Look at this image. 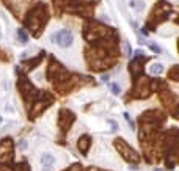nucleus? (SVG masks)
<instances>
[{
  "label": "nucleus",
  "mask_w": 179,
  "mask_h": 171,
  "mask_svg": "<svg viewBox=\"0 0 179 171\" xmlns=\"http://www.w3.org/2000/svg\"><path fill=\"white\" fill-rule=\"evenodd\" d=\"M116 141H118V143H116V146H118L120 152H123V156H124L127 160H132V162L138 160V156L131 149V148H127V146H126V143H123V140H116Z\"/></svg>",
  "instance_id": "nucleus-3"
},
{
  "label": "nucleus",
  "mask_w": 179,
  "mask_h": 171,
  "mask_svg": "<svg viewBox=\"0 0 179 171\" xmlns=\"http://www.w3.org/2000/svg\"><path fill=\"white\" fill-rule=\"evenodd\" d=\"M149 72L153 74V75H159L164 72V64L162 63H153L149 66Z\"/></svg>",
  "instance_id": "nucleus-4"
},
{
  "label": "nucleus",
  "mask_w": 179,
  "mask_h": 171,
  "mask_svg": "<svg viewBox=\"0 0 179 171\" xmlns=\"http://www.w3.org/2000/svg\"><path fill=\"white\" fill-rule=\"evenodd\" d=\"M110 88H112V93H113V94H120V93H121L120 85H116V83H112V85H110Z\"/></svg>",
  "instance_id": "nucleus-7"
},
{
  "label": "nucleus",
  "mask_w": 179,
  "mask_h": 171,
  "mask_svg": "<svg viewBox=\"0 0 179 171\" xmlns=\"http://www.w3.org/2000/svg\"><path fill=\"white\" fill-rule=\"evenodd\" d=\"M124 49H126V53L131 57V55H132V47H131L129 42H124Z\"/></svg>",
  "instance_id": "nucleus-9"
},
{
  "label": "nucleus",
  "mask_w": 179,
  "mask_h": 171,
  "mask_svg": "<svg viewBox=\"0 0 179 171\" xmlns=\"http://www.w3.org/2000/svg\"><path fill=\"white\" fill-rule=\"evenodd\" d=\"M88 140H90L88 137H82V140H80V145H79V146H80V149H82L83 152H85L87 148H88Z\"/></svg>",
  "instance_id": "nucleus-6"
},
{
  "label": "nucleus",
  "mask_w": 179,
  "mask_h": 171,
  "mask_svg": "<svg viewBox=\"0 0 179 171\" xmlns=\"http://www.w3.org/2000/svg\"><path fill=\"white\" fill-rule=\"evenodd\" d=\"M18 36H19V39H21V42H29V36L24 33V30L22 28H19L18 30Z\"/></svg>",
  "instance_id": "nucleus-5"
},
{
  "label": "nucleus",
  "mask_w": 179,
  "mask_h": 171,
  "mask_svg": "<svg viewBox=\"0 0 179 171\" xmlns=\"http://www.w3.org/2000/svg\"><path fill=\"white\" fill-rule=\"evenodd\" d=\"M0 123H2V118H0Z\"/></svg>",
  "instance_id": "nucleus-13"
},
{
  "label": "nucleus",
  "mask_w": 179,
  "mask_h": 171,
  "mask_svg": "<svg viewBox=\"0 0 179 171\" xmlns=\"http://www.w3.org/2000/svg\"><path fill=\"white\" fill-rule=\"evenodd\" d=\"M40 163H41V171H52L54 165L57 163V157L50 152H43L40 156Z\"/></svg>",
  "instance_id": "nucleus-2"
},
{
  "label": "nucleus",
  "mask_w": 179,
  "mask_h": 171,
  "mask_svg": "<svg viewBox=\"0 0 179 171\" xmlns=\"http://www.w3.org/2000/svg\"><path fill=\"white\" fill-rule=\"evenodd\" d=\"M124 118H126V121L131 124V129H135V126H134V121L131 119V116H129V113H124Z\"/></svg>",
  "instance_id": "nucleus-8"
},
{
  "label": "nucleus",
  "mask_w": 179,
  "mask_h": 171,
  "mask_svg": "<svg viewBox=\"0 0 179 171\" xmlns=\"http://www.w3.org/2000/svg\"><path fill=\"white\" fill-rule=\"evenodd\" d=\"M149 49H151L153 52H156V53H160V49H159V46H156V44H151Z\"/></svg>",
  "instance_id": "nucleus-10"
},
{
  "label": "nucleus",
  "mask_w": 179,
  "mask_h": 171,
  "mask_svg": "<svg viewBox=\"0 0 179 171\" xmlns=\"http://www.w3.org/2000/svg\"><path fill=\"white\" fill-rule=\"evenodd\" d=\"M0 38H2V33H0Z\"/></svg>",
  "instance_id": "nucleus-14"
},
{
  "label": "nucleus",
  "mask_w": 179,
  "mask_h": 171,
  "mask_svg": "<svg viewBox=\"0 0 179 171\" xmlns=\"http://www.w3.org/2000/svg\"><path fill=\"white\" fill-rule=\"evenodd\" d=\"M102 82H109V75H104L102 77Z\"/></svg>",
  "instance_id": "nucleus-12"
},
{
  "label": "nucleus",
  "mask_w": 179,
  "mask_h": 171,
  "mask_svg": "<svg viewBox=\"0 0 179 171\" xmlns=\"http://www.w3.org/2000/svg\"><path fill=\"white\" fill-rule=\"evenodd\" d=\"M5 110H7V112H10V113H14L16 110L13 108V105H10V104H7V105H5Z\"/></svg>",
  "instance_id": "nucleus-11"
},
{
  "label": "nucleus",
  "mask_w": 179,
  "mask_h": 171,
  "mask_svg": "<svg viewBox=\"0 0 179 171\" xmlns=\"http://www.w3.org/2000/svg\"><path fill=\"white\" fill-rule=\"evenodd\" d=\"M50 39H52V42L57 44L58 47L66 49V47L72 46V42H74V35H72V31L68 30V28H61V30H57L55 33H52Z\"/></svg>",
  "instance_id": "nucleus-1"
}]
</instances>
